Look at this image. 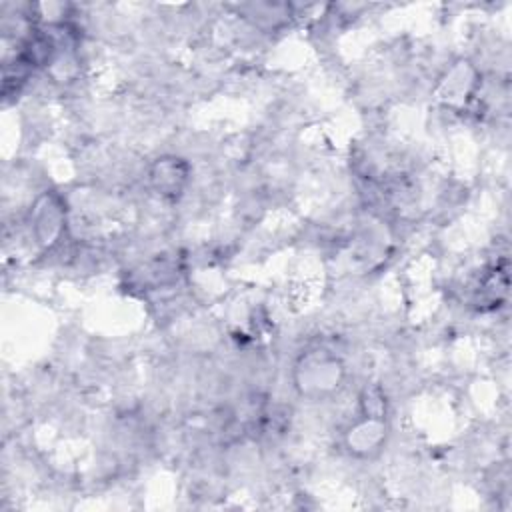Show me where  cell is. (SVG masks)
Wrapping results in <instances>:
<instances>
[{
	"mask_svg": "<svg viewBox=\"0 0 512 512\" xmlns=\"http://www.w3.org/2000/svg\"><path fill=\"white\" fill-rule=\"evenodd\" d=\"M346 376L344 362L338 354L328 348H308L294 362L292 380L300 396L306 398H326L334 394Z\"/></svg>",
	"mask_w": 512,
	"mask_h": 512,
	"instance_id": "6da1fadb",
	"label": "cell"
},
{
	"mask_svg": "<svg viewBox=\"0 0 512 512\" xmlns=\"http://www.w3.org/2000/svg\"><path fill=\"white\" fill-rule=\"evenodd\" d=\"M388 438L386 414L360 412L344 434L346 450L356 458H372L380 454Z\"/></svg>",
	"mask_w": 512,
	"mask_h": 512,
	"instance_id": "7a4b0ae2",
	"label": "cell"
},
{
	"mask_svg": "<svg viewBox=\"0 0 512 512\" xmlns=\"http://www.w3.org/2000/svg\"><path fill=\"white\" fill-rule=\"evenodd\" d=\"M30 224L34 240L42 248H52L66 226V208L60 196L54 192L42 194L30 212Z\"/></svg>",
	"mask_w": 512,
	"mask_h": 512,
	"instance_id": "3957f363",
	"label": "cell"
},
{
	"mask_svg": "<svg viewBox=\"0 0 512 512\" xmlns=\"http://www.w3.org/2000/svg\"><path fill=\"white\" fill-rule=\"evenodd\" d=\"M188 178H190V166L186 160L178 156L158 158L148 172L152 190L166 200H178L188 184Z\"/></svg>",
	"mask_w": 512,
	"mask_h": 512,
	"instance_id": "277c9868",
	"label": "cell"
}]
</instances>
